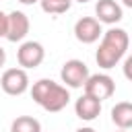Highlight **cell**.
<instances>
[{
	"mask_svg": "<svg viewBox=\"0 0 132 132\" xmlns=\"http://www.w3.org/2000/svg\"><path fill=\"white\" fill-rule=\"evenodd\" d=\"M6 64V52H4V47L0 45V68Z\"/></svg>",
	"mask_w": 132,
	"mask_h": 132,
	"instance_id": "cell-16",
	"label": "cell"
},
{
	"mask_svg": "<svg viewBox=\"0 0 132 132\" xmlns=\"http://www.w3.org/2000/svg\"><path fill=\"white\" fill-rule=\"evenodd\" d=\"M39 6L45 14H64L70 10L72 0H39Z\"/></svg>",
	"mask_w": 132,
	"mask_h": 132,
	"instance_id": "cell-13",
	"label": "cell"
},
{
	"mask_svg": "<svg viewBox=\"0 0 132 132\" xmlns=\"http://www.w3.org/2000/svg\"><path fill=\"white\" fill-rule=\"evenodd\" d=\"M0 87L6 95L10 97H19L23 93L29 91V74L25 68L16 66V68H6L0 76Z\"/></svg>",
	"mask_w": 132,
	"mask_h": 132,
	"instance_id": "cell-3",
	"label": "cell"
},
{
	"mask_svg": "<svg viewBox=\"0 0 132 132\" xmlns=\"http://www.w3.org/2000/svg\"><path fill=\"white\" fill-rule=\"evenodd\" d=\"M103 29H101V23L95 19V16H80L76 23H74V37L85 43V45H91L95 41H99Z\"/></svg>",
	"mask_w": 132,
	"mask_h": 132,
	"instance_id": "cell-7",
	"label": "cell"
},
{
	"mask_svg": "<svg viewBox=\"0 0 132 132\" xmlns=\"http://www.w3.org/2000/svg\"><path fill=\"white\" fill-rule=\"evenodd\" d=\"M128 45H130L128 31L122 27H109L105 33H101V41H99V47L95 52L97 66H101L105 70L116 68L120 64V60L126 56Z\"/></svg>",
	"mask_w": 132,
	"mask_h": 132,
	"instance_id": "cell-1",
	"label": "cell"
},
{
	"mask_svg": "<svg viewBox=\"0 0 132 132\" xmlns=\"http://www.w3.org/2000/svg\"><path fill=\"white\" fill-rule=\"evenodd\" d=\"M72 2H80V4H85V2H89V0H72Z\"/></svg>",
	"mask_w": 132,
	"mask_h": 132,
	"instance_id": "cell-20",
	"label": "cell"
},
{
	"mask_svg": "<svg viewBox=\"0 0 132 132\" xmlns=\"http://www.w3.org/2000/svg\"><path fill=\"white\" fill-rule=\"evenodd\" d=\"M89 66L82 62V60H66L62 64V70H60V78L64 82L66 89H82L85 80L89 78Z\"/></svg>",
	"mask_w": 132,
	"mask_h": 132,
	"instance_id": "cell-4",
	"label": "cell"
},
{
	"mask_svg": "<svg viewBox=\"0 0 132 132\" xmlns=\"http://www.w3.org/2000/svg\"><path fill=\"white\" fill-rule=\"evenodd\" d=\"M29 29H31V23H29V16L23 12V10H12L8 12V29H6V39L16 43V41H23L27 35H29Z\"/></svg>",
	"mask_w": 132,
	"mask_h": 132,
	"instance_id": "cell-8",
	"label": "cell"
},
{
	"mask_svg": "<svg viewBox=\"0 0 132 132\" xmlns=\"http://www.w3.org/2000/svg\"><path fill=\"white\" fill-rule=\"evenodd\" d=\"M31 97L39 107L50 113H58L70 103V91L52 78H39L37 82H33Z\"/></svg>",
	"mask_w": 132,
	"mask_h": 132,
	"instance_id": "cell-2",
	"label": "cell"
},
{
	"mask_svg": "<svg viewBox=\"0 0 132 132\" xmlns=\"http://www.w3.org/2000/svg\"><path fill=\"white\" fill-rule=\"evenodd\" d=\"M10 132H41V124L33 116H19L12 120Z\"/></svg>",
	"mask_w": 132,
	"mask_h": 132,
	"instance_id": "cell-12",
	"label": "cell"
},
{
	"mask_svg": "<svg viewBox=\"0 0 132 132\" xmlns=\"http://www.w3.org/2000/svg\"><path fill=\"white\" fill-rule=\"evenodd\" d=\"M118 132H128V130H118Z\"/></svg>",
	"mask_w": 132,
	"mask_h": 132,
	"instance_id": "cell-21",
	"label": "cell"
},
{
	"mask_svg": "<svg viewBox=\"0 0 132 132\" xmlns=\"http://www.w3.org/2000/svg\"><path fill=\"white\" fill-rule=\"evenodd\" d=\"M111 122L120 130H130L132 128V103L130 101H120L111 107Z\"/></svg>",
	"mask_w": 132,
	"mask_h": 132,
	"instance_id": "cell-11",
	"label": "cell"
},
{
	"mask_svg": "<svg viewBox=\"0 0 132 132\" xmlns=\"http://www.w3.org/2000/svg\"><path fill=\"white\" fill-rule=\"evenodd\" d=\"M74 113H76V118H80L82 122H93V120H97L99 113H101V101L95 99V97H91V95H87V93H82V95L74 101Z\"/></svg>",
	"mask_w": 132,
	"mask_h": 132,
	"instance_id": "cell-10",
	"label": "cell"
},
{
	"mask_svg": "<svg viewBox=\"0 0 132 132\" xmlns=\"http://www.w3.org/2000/svg\"><path fill=\"white\" fill-rule=\"evenodd\" d=\"M122 4H124V6H128V8H132V0H122Z\"/></svg>",
	"mask_w": 132,
	"mask_h": 132,
	"instance_id": "cell-19",
	"label": "cell"
},
{
	"mask_svg": "<svg viewBox=\"0 0 132 132\" xmlns=\"http://www.w3.org/2000/svg\"><path fill=\"white\" fill-rule=\"evenodd\" d=\"M82 89H85L87 95H91V97H95L99 101H105L116 93V82H113V78L109 74L97 72V74H89V78L85 80Z\"/></svg>",
	"mask_w": 132,
	"mask_h": 132,
	"instance_id": "cell-5",
	"label": "cell"
},
{
	"mask_svg": "<svg viewBox=\"0 0 132 132\" xmlns=\"http://www.w3.org/2000/svg\"><path fill=\"white\" fill-rule=\"evenodd\" d=\"M74 132H95L91 126H82V128H78V130H74Z\"/></svg>",
	"mask_w": 132,
	"mask_h": 132,
	"instance_id": "cell-17",
	"label": "cell"
},
{
	"mask_svg": "<svg viewBox=\"0 0 132 132\" xmlns=\"http://www.w3.org/2000/svg\"><path fill=\"white\" fill-rule=\"evenodd\" d=\"M43 58H45V50L39 41H23L16 50V62L25 70L37 68L43 62Z\"/></svg>",
	"mask_w": 132,
	"mask_h": 132,
	"instance_id": "cell-6",
	"label": "cell"
},
{
	"mask_svg": "<svg viewBox=\"0 0 132 132\" xmlns=\"http://www.w3.org/2000/svg\"><path fill=\"white\" fill-rule=\"evenodd\" d=\"M6 29H8V14L0 10V37H6Z\"/></svg>",
	"mask_w": 132,
	"mask_h": 132,
	"instance_id": "cell-14",
	"label": "cell"
},
{
	"mask_svg": "<svg viewBox=\"0 0 132 132\" xmlns=\"http://www.w3.org/2000/svg\"><path fill=\"white\" fill-rule=\"evenodd\" d=\"M21 4H25V6H31V4H35V2H39V0H19Z\"/></svg>",
	"mask_w": 132,
	"mask_h": 132,
	"instance_id": "cell-18",
	"label": "cell"
},
{
	"mask_svg": "<svg viewBox=\"0 0 132 132\" xmlns=\"http://www.w3.org/2000/svg\"><path fill=\"white\" fill-rule=\"evenodd\" d=\"M130 66H132V58H126V62H124V72H126V78H130Z\"/></svg>",
	"mask_w": 132,
	"mask_h": 132,
	"instance_id": "cell-15",
	"label": "cell"
},
{
	"mask_svg": "<svg viewBox=\"0 0 132 132\" xmlns=\"http://www.w3.org/2000/svg\"><path fill=\"white\" fill-rule=\"evenodd\" d=\"M95 19L101 25H116L124 19V10L122 4H118L116 0H97L95 4Z\"/></svg>",
	"mask_w": 132,
	"mask_h": 132,
	"instance_id": "cell-9",
	"label": "cell"
}]
</instances>
